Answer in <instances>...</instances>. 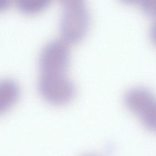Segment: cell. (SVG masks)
I'll list each match as a JSON object with an SVG mask.
<instances>
[{"label":"cell","mask_w":156,"mask_h":156,"mask_svg":"<svg viewBox=\"0 0 156 156\" xmlns=\"http://www.w3.org/2000/svg\"><path fill=\"white\" fill-rule=\"evenodd\" d=\"M151 37L152 41L156 45V22L153 24L151 28Z\"/></svg>","instance_id":"cell-9"},{"label":"cell","mask_w":156,"mask_h":156,"mask_svg":"<svg viewBox=\"0 0 156 156\" xmlns=\"http://www.w3.org/2000/svg\"><path fill=\"white\" fill-rule=\"evenodd\" d=\"M70 59L68 44L64 41L54 40L42 49L39 59L42 76H64Z\"/></svg>","instance_id":"cell-2"},{"label":"cell","mask_w":156,"mask_h":156,"mask_svg":"<svg viewBox=\"0 0 156 156\" xmlns=\"http://www.w3.org/2000/svg\"><path fill=\"white\" fill-rule=\"evenodd\" d=\"M38 87L43 99L57 106L68 104L76 95L75 85L64 76H42Z\"/></svg>","instance_id":"cell-4"},{"label":"cell","mask_w":156,"mask_h":156,"mask_svg":"<svg viewBox=\"0 0 156 156\" xmlns=\"http://www.w3.org/2000/svg\"><path fill=\"white\" fill-rule=\"evenodd\" d=\"M142 9L147 15L156 17V0H140Z\"/></svg>","instance_id":"cell-7"},{"label":"cell","mask_w":156,"mask_h":156,"mask_svg":"<svg viewBox=\"0 0 156 156\" xmlns=\"http://www.w3.org/2000/svg\"><path fill=\"white\" fill-rule=\"evenodd\" d=\"M125 102L146 128L156 132V97L151 91L144 87L133 88L125 94Z\"/></svg>","instance_id":"cell-3"},{"label":"cell","mask_w":156,"mask_h":156,"mask_svg":"<svg viewBox=\"0 0 156 156\" xmlns=\"http://www.w3.org/2000/svg\"><path fill=\"white\" fill-rule=\"evenodd\" d=\"M60 32L63 41L67 44H77L87 35L89 29L90 16L85 2L63 4Z\"/></svg>","instance_id":"cell-1"},{"label":"cell","mask_w":156,"mask_h":156,"mask_svg":"<svg viewBox=\"0 0 156 156\" xmlns=\"http://www.w3.org/2000/svg\"><path fill=\"white\" fill-rule=\"evenodd\" d=\"M10 4V0H0V9L1 11L7 9Z\"/></svg>","instance_id":"cell-8"},{"label":"cell","mask_w":156,"mask_h":156,"mask_svg":"<svg viewBox=\"0 0 156 156\" xmlns=\"http://www.w3.org/2000/svg\"><path fill=\"white\" fill-rule=\"evenodd\" d=\"M50 0H15L16 6L22 12L33 14L47 7Z\"/></svg>","instance_id":"cell-6"},{"label":"cell","mask_w":156,"mask_h":156,"mask_svg":"<svg viewBox=\"0 0 156 156\" xmlns=\"http://www.w3.org/2000/svg\"><path fill=\"white\" fill-rule=\"evenodd\" d=\"M20 90L17 83L11 79L0 83V113L11 109L19 99Z\"/></svg>","instance_id":"cell-5"},{"label":"cell","mask_w":156,"mask_h":156,"mask_svg":"<svg viewBox=\"0 0 156 156\" xmlns=\"http://www.w3.org/2000/svg\"><path fill=\"white\" fill-rule=\"evenodd\" d=\"M121 1L125 3L132 4L136 2H138V1H140V0H121Z\"/></svg>","instance_id":"cell-10"}]
</instances>
